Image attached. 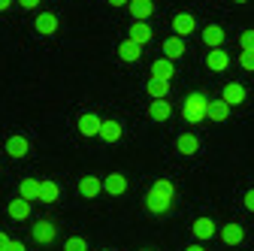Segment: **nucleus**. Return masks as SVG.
I'll return each mask as SVG.
<instances>
[{
    "mask_svg": "<svg viewBox=\"0 0 254 251\" xmlns=\"http://www.w3.org/2000/svg\"><path fill=\"white\" fill-rule=\"evenodd\" d=\"M100 124H103V118H100V115H94V112H82V115H79V121H76V127H79V133H82V136H100Z\"/></svg>",
    "mask_w": 254,
    "mask_h": 251,
    "instance_id": "3",
    "label": "nucleus"
},
{
    "mask_svg": "<svg viewBox=\"0 0 254 251\" xmlns=\"http://www.w3.org/2000/svg\"><path fill=\"white\" fill-rule=\"evenodd\" d=\"M100 139L109 142V145L118 142V139H121V124H118V121H103V124H100Z\"/></svg>",
    "mask_w": 254,
    "mask_h": 251,
    "instance_id": "24",
    "label": "nucleus"
},
{
    "mask_svg": "<svg viewBox=\"0 0 254 251\" xmlns=\"http://www.w3.org/2000/svg\"><path fill=\"white\" fill-rule=\"evenodd\" d=\"M245 209H248V212H254V191H248V194H245Z\"/></svg>",
    "mask_w": 254,
    "mask_h": 251,
    "instance_id": "33",
    "label": "nucleus"
},
{
    "mask_svg": "<svg viewBox=\"0 0 254 251\" xmlns=\"http://www.w3.org/2000/svg\"><path fill=\"white\" fill-rule=\"evenodd\" d=\"M185 251H203V248H200V245H188Z\"/></svg>",
    "mask_w": 254,
    "mask_h": 251,
    "instance_id": "37",
    "label": "nucleus"
},
{
    "mask_svg": "<svg viewBox=\"0 0 254 251\" xmlns=\"http://www.w3.org/2000/svg\"><path fill=\"white\" fill-rule=\"evenodd\" d=\"M130 15H133V21H148V15L154 12V3L151 0H130Z\"/></svg>",
    "mask_w": 254,
    "mask_h": 251,
    "instance_id": "17",
    "label": "nucleus"
},
{
    "mask_svg": "<svg viewBox=\"0 0 254 251\" xmlns=\"http://www.w3.org/2000/svg\"><path fill=\"white\" fill-rule=\"evenodd\" d=\"M6 251H27V248H24L21 242H9V248H6Z\"/></svg>",
    "mask_w": 254,
    "mask_h": 251,
    "instance_id": "34",
    "label": "nucleus"
},
{
    "mask_svg": "<svg viewBox=\"0 0 254 251\" xmlns=\"http://www.w3.org/2000/svg\"><path fill=\"white\" fill-rule=\"evenodd\" d=\"M118 58H121V61H127V64H133V61H139V58H142V46H139L136 40L127 37V40H121V43H118Z\"/></svg>",
    "mask_w": 254,
    "mask_h": 251,
    "instance_id": "7",
    "label": "nucleus"
},
{
    "mask_svg": "<svg viewBox=\"0 0 254 251\" xmlns=\"http://www.w3.org/2000/svg\"><path fill=\"white\" fill-rule=\"evenodd\" d=\"M151 79H173V61L170 58H157L151 61Z\"/></svg>",
    "mask_w": 254,
    "mask_h": 251,
    "instance_id": "21",
    "label": "nucleus"
},
{
    "mask_svg": "<svg viewBox=\"0 0 254 251\" xmlns=\"http://www.w3.org/2000/svg\"><path fill=\"white\" fill-rule=\"evenodd\" d=\"M233 3H245V0H233Z\"/></svg>",
    "mask_w": 254,
    "mask_h": 251,
    "instance_id": "38",
    "label": "nucleus"
},
{
    "mask_svg": "<svg viewBox=\"0 0 254 251\" xmlns=\"http://www.w3.org/2000/svg\"><path fill=\"white\" fill-rule=\"evenodd\" d=\"M173 197H176V185L170 179H157L151 185V191L145 194V209L151 215H167L173 206Z\"/></svg>",
    "mask_w": 254,
    "mask_h": 251,
    "instance_id": "1",
    "label": "nucleus"
},
{
    "mask_svg": "<svg viewBox=\"0 0 254 251\" xmlns=\"http://www.w3.org/2000/svg\"><path fill=\"white\" fill-rule=\"evenodd\" d=\"M145 94L151 100H167V94H170V82L167 79H151L145 85Z\"/></svg>",
    "mask_w": 254,
    "mask_h": 251,
    "instance_id": "22",
    "label": "nucleus"
},
{
    "mask_svg": "<svg viewBox=\"0 0 254 251\" xmlns=\"http://www.w3.org/2000/svg\"><path fill=\"white\" fill-rule=\"evenodd\" d=\"M221 100H224L227 106L245 103V88H242L239 82H227V85H224V94H221Z\"/></svg>",
    "mask_w": 254,
    "mask_h": 251,
    "instance_id": "13",
    "label": "nucleus"
},
{
    "mask_svg": "<svg viewBox=\"0 0 254 251\" xmlns=\"http://www.w3.org/2000/svg\"><path fill=\"white\" fill-rule=\"evenodd\" d=\"M173 30H176V37H188V34H194L197 30V18L190 15V12H179L176 18H173Z\"/></svg>",
    "mask_w": 254,
    "mask_h": 251,
    "instance_id": "5",
    "label": "nucleus"
},
{
    "mask_svg": "<svg viewBox=\"0 0 254 251\" xmlns=\"http://www.w3.org/2000/svg\"><path fill=\"white\" fill-rule=\"evenodd\" d=\"M127 34H130V40H136L139 46H145V43H151V34H154V30L148 27V21H133Z\"/></svg>",
    "mask_w": 254,
    "mask_h": 251,
    "instance_id": "20",
    "label": "nucleus"
},
{
    "mask_svg": "<svg viewBox=\"0 0 254 251\" xmlns=\"http://www.w3.org/2000/svg\"><path fill=\"white\" fill-rule=\"evenodd\" d=\"M103 191L112 194V197H121V194L127 191V176H121V173H109V176L103 179Z\"/></svg>",
    "mask_w": 254,
    "mask_h": 251,
    "instance_id": "10",
    "label": "nucleus"
},
{
    "mask_svg": "<svg viewBox=\"0 0 254 251\" xmlns=\"http://www.w3.org/2000/svg\"><path fill=\"white\" fill-rule=\"evenodd\" d=\"M9 6H12V0H0V12H6Z\"/></svg>",
    "mask_w": 254,
    "mask_h": 251,
    "instance_id": "36",
    "label": "nucleus"
},
{
    "mask_svg": "<svg viewBox=\"0 0 254 251\" xmlns=\"http://www.w3.org/2000/svg\"><path fill=\"white\" fill-rule=\"evenodd\" d=\"M227 118H230V106L224 100H212L209 103V121H218L221 124V121H227Z\"/></svg>",
    "mask_w": 254,
    "mask_h": 251,
    "instance_id": "25",
    "label": "nucleus"
},
{
    "mask_svg": "<svg viewBox=\"0 0 254 251\" xmlns=\"http://www.w3.org/2000/svg\"><path fill=\"white\" fill-rule=\"evenodd\" d=\"M6 212H9V218H12V221H27V218H30V200H24V197H15V200L6 206Z\"/></svg>",
    "mask_w": 254,
    "mask_h": 251,
    "instance_id": "14",
    "label": "nucleus"
},
{
    "mask_svg": "<svg viewBox=\"0 0 254 251\" xmlns=\"http://www.w3.org/2000/svg\"><path fill=\"white\" fill-rule=\"evenodd\" d=\"M100 191H103V179H97V176H82L79 179V194L85 200H94Z\"/></svg>",
    "mask_w": 254,
    "mask_h": 251,
    "instance_id": "9",
    "label": "nucleus"
},
{
    "mask_svg": "<svg viewBox=\"0 0 254 251\" xmlns=\"http://www.w3.org/2000/svg\"><path fill=\"white\" fill-rule=\"evenodd\" d=\"M190 230H194L197 239H212L215 236V221L212 218H197V221L190 224Z\"/></svg>",
    "mask_w": 254,
    "mask_h": 251,
    "instance_id": "23",
    "label": "nucleus"
},
{
    "mask_svg": "<svg viewBox=\"0 0 254 251\" xmlns=\"http://www.w3.org/2000/svg\"><path fill=\"white\" fill-rule=\"evenodd\" d=\"M21 197L30 200V203L40 200V182H37V179H24V182H21Z\"/></svg>",
    "mask_w": 254,
    "mask_h": 251,
    "instance_id": "27",
    "label": "nucleus"
},
{
    "mask_svg": "<svg viewBox=\"0 0 254 251\" xmlns=\"http://www.w3.org/2000/svg\"><path fill=\"white\" fill-rule=\"evenodd\" d=\"M142 251H148V248H142Z\"/></svg>",
    "mask_w": 254,
    "mask_h": 251,
    "instance_id": "40",
    "label": "nucleus"
},
{
    "mask_svg": "<svg viewBox=\"0 0 254 251\" xmlns=\"http://www.w3.org/2000/svg\"><path fill=\"white\" fill-rule=\"evenodd\" d=\"M218 233H221V242H224V245H239V242L245 239V230H242V227H239L236 221L224 224V227H221Z\"/></svg>",
    "mask_w": 254,
    "mask_h": 251,
    "instance_id": "15",
    "label": "nucleus"
},
{
    "mask_svg": "<svg viewBox=\"0 0 254 251\" xmlns=\"http://www.w3.org/2000/svg\"><path fill=\"white\" fill-rule=\"evenodd\" d=\"M106 3H109V6H127L130 0H106Z\"/></svg>",
    "mask_w": 254,
    "mask_h": 251,
    "instance_id": "35",
    "label": "nucleus"
},
{
    "mask_svg": "<svg viewBox=\"0 0 254 251\" xmlns=\"http://www.w3.org/2000/svg\"><path fill=\"white\" fill-rule=\"evenodd\" d=\"M239 49L242 52H254V30H245V34L239 37Z\"/></svg>",
    "mask_w": 254,
    "mask_h": 251,
    "instance_id": "29",
    "label": "nucleus"
},
{
    "mask_svg": "<svg viewBox=\"0 0 254 251\" xmlns=\"http://www.w3.org/2000/svg\"><path fill=\"white\" fill-rule=\"evenodd\" d=\"M34 27H37V34L52 37V34H58V15L55 12H40L37 21H34Z\"/></svg>",
    "mask_w": 254,
    "mask_h": 251,
    "instance_id": "11",
    "label": "nucleus"
},
{
    "mask_svg": "<svg viewBox=\"0 0 254 251\" xmlns=\"http://www.w3.org/2000/svg\"><path fill=\"white\" fill-rule=\"evenodd\" d=\"M176 151L182 154V158H194V154L200 151V139L194 136V133H179V139H176Z\"/></svg>",
    "mask_w": 254,
    "mask_h": 251,
    "instance_id": "4",
    "label": "nucleus"
},
{
    "mask_svg": "<svg viewBox=\"0 0 254 251\" xmlns=\"http://www.w3.org/2000/svg\"><path fill=\"white\" fill-rule=\"evenodd\" d=\"M239 67L254 73V52H239Z\"/></svg>",
    "mask_w": 254,
    "mask_h": 251,
    "instance_id": "30",
    "label": "nucleus"
},
{
    "mask_svg": "<svg viewBox=\"0 0 254 251\" xmlns=\"http://www.w3.org/2000/svg\"><path fill=\"white\" fill-rule=\"evenodd\" d=\"M206 67H209L212 73H224V70L230 67V55H227L224 49H212V52L206 55Z\"/></svg>",
    "mask_w": 254,
    "mask_h": 251,
    "instance_id": "8",
    "label": "nucleus"
},
{
    "mask_svg": "<svg viewBox=\"0 0 254 251\" xmlns=\"http://www.w3.org/2000/svg\"><path fill=\"white\" fill-rule=\"evenodd\" d=\"M170 115H173L170 100H151V106H148V118L151 121H170Z\"/></svg>",
    "mask_w": 254,
    "mask_h": 251,
    "instance_id": "18",
    "label": "nucleus"
},
{
    "mask_svg": "<svg viewBox=\"0 0 254 251\" xmlns=\"http://www.w3.org/2000/svg\"><path fill=\"white\" fill-rule=\"evenodd\" d=\"M209 103H212V100H206V94H190V97L182 103V118H185L188 124L206 121V118H209Z\"/></svg>",
    "mask_w": 254,
    "mask_h": 251,
    "instance_id": "2",
    "label": "nucleus"
},
{
    "mask_svg": "<svg viewBox=\"0 0 254 251\" xmlns=\"http://www.w3.org/2000/svg\"><path fill=\"white\" fill-rule=\"evenodd\" d=\"M18 6H21V9H37L40 0H18Z\"/></svg>",
    "mask_w": 254,
    "mask_h": 251,
    "instance_id": "31",
    "label": "nucleus"
},
{
    "mask_svg": "<svg viewBox=\"0 0 254 251\" xmlns=\"http://www.w3.org/2000/svg\"><path fill=\"white\" fill-rule=\"evenodd\" d=\"M182 55H185V40H182V37H170V40L164 43V58L176 61V58H182Z\"/></svg>",
    "mask_w": 254,
    "mask_h": 251,
    "instance_id": "26",
    "label": "nucleus"
},
{
    "mask_svg": "<svg viewBox=\"0 0 254 251\" xmlns=\"http://www.w3.org/2000/svg\"><path fill=\"white\" fill-rule=\"evenodd\" d=\"M55 236H58V227H55L52 221H37V224H34V239H37L40 245H52Z\"/></svg>",
    "mask_w": 254,
    "mask_h": 251,
    "instance_id": "12",
    "label": "nucleus"
},
{
    "mask_svg": "<svg viewBox=\"0 0 254 251\" xmlns=\"http://www.w3.org/2000/svg\"><path fill=\"white\" fill-rule=\"evenodd\" d=\"M9 242H12V239H9L3 230H0V251H6V248H9Z\"/></svg>",
    "mask_w": 254,
    "mask_h": 251,
    "instance_id": "32",
    "label": "nucleus"
},
{
    "mask_svg": "<svg viewBox=\"0 0 254 251\" xmlns=\"http://www.w3.org/2000/svg\"><path fill=\"white\" fill-rule=\"evenodd\" d=\"M203 43L209 46V49H221V43H224V27L221 24H209V27H203Z\"/></svg>",
    "mask_w": 254,
    "mask_h": 251,
    "instance_id": "16",
    "label": "nucleus"
},
{
    "mask_svg": "<svg viewBox=\"0 0 254 251\" xmlns=\"http://www.w3.org/2000/svg\"><path fill=\"white\" fill-rule=\"evenodd\" d=\"M27 151H30V142H27L21 133H12V136L6 139V154H9V158L21 161V158H27Z\"/></svg>",
    "mask_w": 254,
    "mask_h": 251,
    "instance_id": "6",
    "label": "nucleus"
},
{
    "mask_svg": "<svg viewBox=\"0 0 254 251\" xmlns=\"http://www.w3.org/2000/svg\"><path fill=\"white\" fill-rule=\"evenodd\" d=\"M103 251H109V248H103Z\"/></svg>",
    "mask_w": 254,
    "mask_h": 251,
    "instance_id": "39",
    "label": "nucleus"
},
{
    "mask_svg": "<svg viewBox=\"0 0 254 251\" xmlns=\"http://www.w3.org/2000/svg\"><path fill=\"white\" fill-rule=\"evenodd\" d=\"M58 197H61V185L55 179H43L40 182V200L43 203H58Z\"/></svg>",
    "mask_w": 254,
    "mask_h": 251,
    "instance_id": "19",
    "label": "nucleus"
},
{
    "mask_svg": "<svg viewBox=\"0 0 254 251\" xmlns=\"http://www.w3.org/2000/svg\"><path fill=\"white\" fill-rule=\"evenodd\" d=\"M64 251H88V242L82 236H70L67 242H64Z\"/></svg>",
    "mask_w": 254,
    "mask_h": 251,
    "instance_id": "28",
    "label": "nucleus"
}]
</instances>
